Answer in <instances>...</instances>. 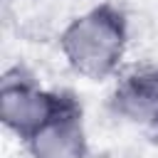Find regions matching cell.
I'll use <instances>...</instances> for the list:
<instances>
[{"label": "cell", "instance_id": "obj_3", "mask_svg": "<svg viewBox=\"0 0 158 158\" xmlns=\"http://www.w3.org/2000/svg\"><path fill=\"white\" fill-rule=\"evenodd\" d=\"M109 109L131 126L158 131V64H138L121 72L109 94Z\"/></svg>", "mask_w": 158, "mask_h": 158}, {"label": "cell", "instance_id": "obj_1", "mask_svg": "<svg viewBox=\"0 0 158 158\" xmlns=\"http://www.w3.org/2000/svg\"><path fill=\"white\" fill-rule=\"evenodd\" d=\"M128 49V20L114 2H99L72 17L59 35V52L67 67L91 81L121 72Z\"/></svg>", "mask_w": 158, "mask_h": 158}, {"label": "cell", "instance_id": "obj_2", "mask_svg": "<svg viewBox=\"0 0 158 158\" xmlns=\"http://www.w3.org/2000/svg\"><path fill=\"white\" fill-rule=\"evenodd\" d=\"M67 99V91L44 89L32 74L15 67L7 69L0 81V121L10 133H15L25 143L59 114Z\"/></svg>", "mask_w": 158, "mask_h": 158}, {"label": "cell", "instance_id": "obj_4", "mask_svg": "<svg viewBox=\"0 0 158 158\" xmlns=\"http://www.w3.org/2000/svg\"><path fill=\"white\" fill-rule=\"evenodd\" d=\"M30 158H89V133L81 104L69 94L59 114L25 141Z\"/></svg>", "mask_w": 158, "mask_h": 158}]
</instances>
